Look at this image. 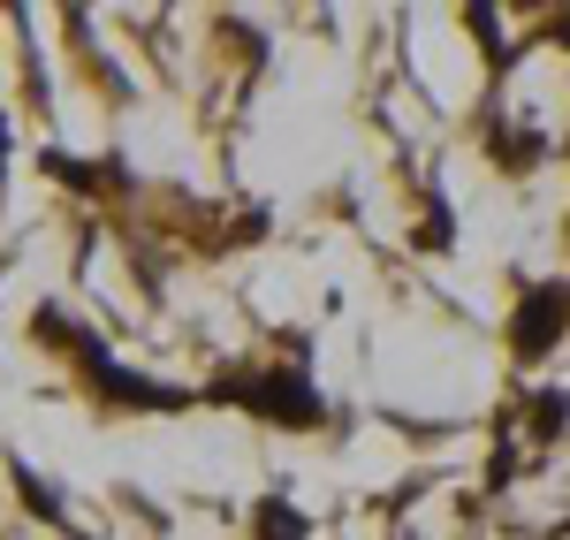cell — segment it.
Here are the masks:
<instances>
[{
  "instance_id": "cell-1",
  "label": "cell",
  "mask_w": 570,
  "mask_h": 540,
  "mask_svg": "<svg viewBox=\"0 0 570 540\" xmlns=\"http://www.w3.org/2000/svg\"><path fill=\"white\" fill-rule=\"evenodd\" d=\"M61 351L85 365V381L115 411H183V404H190L183 389H160V381H145V373H130V365H115L107 351H99V335H91V327H69V335H61Z\"/></svg>"
},
{
  "instance_id": "cell-6",
  "label": "cell",
  "mask_w": 570,
  "mask_h": 540,
  "mask_svg": "<svg viewBox=\"0 0 570 540\" xmlns=\"http://www.w3.org/2000/svg\"><path fill=\"white\" fill-rule=\"evenodd\" d=\"M570 426V396L563 389H540V396H532V434H563Z\"/></svg>"
},
{
  "instance_id": "cell-2",
  "label": "cell",
  "mask_w": 570,
  "mask_h": 540,
  "mask_svg": "<svg viewBox=\"0 0 570 540\" xmlns=\"http://www.w3.org/2000/svg\"><path fill=\"white\" fill-rule=\"evenodd\" d=\"M214 396H244V411H259V419H274V426H320V419H327L320 389H312L297 365H289V373H244V381H220Z\"/></svg>"
},
{
  "instance_id": "cell-5",
  "label": "cell",
  "mask_w": 570,
  "mask_h": 540,
  "mask_svg": "<svg viewBox=\"0 0 570 540\" xmlns=\"http://www.w3.org/2000/svg\"><path fill=\"white\" fill-rule=\"evenodd\" d=\"M8 480H16V488H23V502H31V510H39L46 526H61V495H53V488H46V480H31V464H16V456H8Z\"/></svg>"
},
{
  "instance_id": "cell-3",
  "label": "cell",
  "mask_w": 570,
  "mask_h": 540,
  "mask_svg": "<svg viewBox=\"0 0 570 540\" xmlns=\"http://www.w3.org/2000/svg\"><path fill=\"white\" fill-rule=\"evenodd\" d=\"M563 327H570V282H532L518 297V313H510V351L540 359V351H556Z\"/></svg>"
},
{
  "instance_id": "cell-4",
  "label": "cell",
  "mask_w": 570,
  "mask_h": 540,
  "mask_svg": "<svg viewBox=\"0 0 570 540\" xmlns=\"http://www.w3.org/2000/svg\"><path fill=\"white\" fill-rule=\"evenodd\" d=\"M312 526L289 510L282 495H266V502H252V540H305Z\"/></svg>"
}]
</instances>
